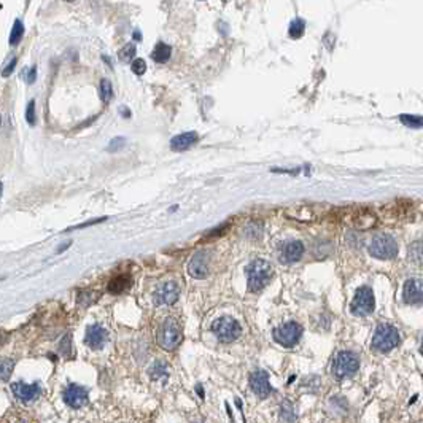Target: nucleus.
I'll return each instance as SVG.
<instances>
[{
  "label": "nucleus",
  "mask_w": 423,
  "mask_h": 423,
  "mask_svg": "<svg viewBox=\"0 0 423 423\" xmlns=\"http://www.w3.org/2000/svg\"><path fill=\"white\" fill-rule=\"evenodd\" d=\"M247 283H249V289L251 293H259L268 287V283L272 279V268L268 261L264 259H253V261L247 266Z\"/></svg>",
  "instance_id": "1"
},
{
  "label": "nucleus",
  "mask_w": 423,
  "mask_h": 423,
  "mask_svg": "<svg viewBox=\"0 0 423 423\" xmlns=\"http://www.w3.org/2000/svg\"><path fill=\"white\" fill-rule=\"evenodd\" d=\"M181 339H183V332H181V326L177 318L169 317L164 320V323L159 326L158 329V344L161 348L172 352L178 346Z\"/></svg>",
  "instance_id": "2"
},
{
  "label": "nucleus",
  "mask_w": 423,
  "mask_h": 423,
  "mask_svg": "<svg viewBox=\"0 0 423 423\" xmlns=\"http://www.w3.org/2000/svg\"><path fill=\"white\" fill-rule=\"evenodd\" d=\"M400 344V332L391 325H379L372 336V348L380 353H386Z\"/></svg>",
  "instance_id": "3"
},
{
  "label": "nucleus",
  "mask_w": 423,
  "mask_h": 423,
  "mask_svg": "<svg viewBox=\"0 0 423 423\" xmlns=\"http://www.w3.org/2000/svg\"><path fill=\"white\" fill-rule=\"evenodd\" d=\"M360 367V360L353 352L348 350H342L336 355L334 361H332V374L336 379H348L355 376V372Z\"/></svg>",
  "instance_id": "4"
},
{
  "label": "nucleus",
  "mask_w": 423,
  "mask_h": 423,
  "mask_svg": "<svg viewBox=\"0 0 423 423\" xmlns=\"http://www.w3.org/2000/svg\"><path fill=\"white\" fill-rule=\"evenodd\" d=\"M212 331L220 342H234L242 332V326L232 317H220L212 323Z\"/></svg>",
  "instance_id": "5"
},
{
  "label": "nucleus",
  "mask_w": 423,
  "mask_h": 423,
  "mask_svg": "<svg viewBox=\"0 0 423 423\" xmlns=\"http://www.w3.org/2000/svg\"><path fill=\"white\" fill-rule=\"evenodd\" d=\"M272 336H274V341L279 344V346L287 347V348L294 347L302 337V326L296 322H287L280 325L279 328H275L274 332H272Z\"/></svg>",
  "instance_id": "6"
},
{
  "label": "nucleus",
  "mask_w": 423,
  "mask_h": 423,
  "mask_svg": "<svg viewBox=\"0 0 423 423\" xmlns=\"http://www.w3.org/2000/svg\"><path fill=\"white\" fill-rule=\"evenodd\" d=\"M369 253L377 259H393L398 255L396 240L388 234H379L371 240Z\"/></svg>",
  "instance_id": "7"
},
{
  "label": "nucleus",
  "mask_w": 423,
  "mask_h": 423,
  "mask_svg": "<svg viewBox=\"0 0 423 423\" xmlns=\"http://www.w3.org/2000/svg\"><path fill=\"white\" fill-rule=\"evenodd\" d=\"M374 306H376V299L372 289L369 287H361L355 293V298L350 304V312L356 317H365L374 310Z\"/></svg>",
  "instance_id": "8"
},
{
  "label": "nucleus",
  "mask_w": 423,
  "mask_h": 423,
  "mask_svg": "<svg viewBox=\"0 0 423 423\" xmlns=\"http://www.w3.org/2000/svg\"><path fill=\"white\" fill-rule=\"evenodd\" d=\"M178 296H180V287L171 280L156 288L153 298H154L156 306H172L177 302Z\"/></svg>",
  "instance_id": "9"
},
{
  "label": "nucleus",
  "mask_w": 423,
  "mask_h": 423,
  "mask_svg": "<svg viewBox=\"0 0 423 423\" xmlns=\"http://www.w3.org/2000/svg\"><path fill=\"white\" fill-rule=\"evenodd\" d=\"M64 403L72 409H80L88 403V390L78 384H69L62 393Z\"/></svg>",
  "instance_id": "10"
},
{
  "label": "nucleus",
  "mask_w": 423,
  "mask_h": 423,
  "mask_svg": "<svg viewBox=\"0 0 423 423\" xmlns=\"http://www.w3.org/2000/svg\"><path fill=\"white\" fill-rule=\"evenodd\" d=\"M250 388L258 398H268L274 388L269 382V372L264 369H256L250 374Z\"/></svg>",
  "instance_id": "11"
},
{
  "label": "nucleus",
  "mask_w": 423,
  "mask_h": 423,
  "mask_svg": "<svg viewBox=\"0 0 423 423\" xmlns=\"http://www.w3.org/2000/svg\"><path fill=\"white\" fill-rule=\"evenodd\" d=\"M403 299L406 304H422L423 302V277H414L404 283Z\"/></svg>",
  "instance_id": "12"
},
{
  "label": "nucleus",
  "mask_w": 423,
  "mask_h": 423,
  "mask_svg": "<svg viewBox=\"0 0 423 423\" xmlns=\"http://www.w3.org/2000/svg\"><path fill=\"white\" fill-rule=\"evenodd\" d=\"M11 391H13V395H15L19 401L29 403V401H34L35 398L40 396L41 386H40L38 382H34V384L15 382V384H11Z\"/></svg>",
  "instance_id": "13"
},
{
  "label": "nucleus",
  "mask_w": 423,
  "mask_h": 423,
  "mask_svg": "<svg viewBox=\"0 0 423 423\" xmlns=\"http://www.w3.org/2000/svg\"><path fill=\"white\" fill-rule=\"evenodd\" d=\"M108 341V332L100 325H91L86 328V336H84V342L86 346L93 350H100L105 347Z\"/></svg>",
  "instance_id": "14"
},
{
  "label": "nucleus",
  "mask_w": 423,
  "mask_h": 423,
  "mask_svg": "<svg viewBox=\"0 0 423 423\" xmlns=\"http://www.w3.org/2000/svg\"><path fill=\"white\" fill-rule=\"evenodd\" d=\"M188 274L192 279H205L209 275V253L197 251L188 264Z\"/></svg>",
  "instance_id": "15"
},
{
  "label": "nucleus",
  "mask_w": 423,
  "mask_h": 423,
  "mask_svg": "<svg viewBox=\"0 0 423 423\" xmlns=\"http://www.w3.org/2000/svg\"><path fill=\"white\" fill-rule=\"evenodd\" d=\"M302 253H304V245L299 240H289L287 244H283L282 251H280V258L285 264H291L299 261L302 258Z\"/></svg>",
  "instance_id": "16"
},
{
  "label": "nucleus",
  "mask_w": 423,
  "mask_h": 423,
  "mask_svg": "<svg viewBox=\"0 0 423 423\" xmlns=\"http://www.w3.org/2000/svg\"><path fill=\"white\" fill-rule=\"evenodd\" d=\"M199 140V135L196 132H183V134H178L175 135L172 140H171V148L175 151H185L188 150L190 147H192L196 142Z\"/></svg>",
  "instance_id": "17"
},
{
  "label": "nucleus",
  "mask_w": 423,
  "mask_h": 423,
  "mask_svg": "<svg viewBox=\"0 0 423 423\" xmlns=\"http://www.w3.org/2000/svg\"><path fill=\"white\" fill-rule=\"evenodd\" d=\"M131 287V277L129 275H118L108 283V291L112 294H121Z\"/></svg>",
  "instance_id": "18"
},
{
  "label": "nucleus",
  "mask_w": 423,
  "mask_h": 423,
  "mask_svg": "<svg viewBox=\"0 0 423 423\" xmlns=\"http://www.w3.org/2000/svg\"><path fill=\"white\" fill-rule=\"evenodd\" d=\"M409 259L417 266H423V240H415L409 245Z\"/></svg>",
  "instance_id": "19"
},
{
  "label": "nucleus",
  "mask_w": 423,
  "mask_h": 423,
  "mask_svg": "<svg viewBox=\"0 0 423 423\" xmlns=\"http://www.w3.org/2000/svg\"><path fill=\"white\" fill-rule=\"evenodd\" d=\"M171 54H172V48L169 46L167 43H158L154 46L153 53H151V59L154 60V62H167L169 59H171Z\"/></svg>",
  "instance_id": "20"
},
{
  "label": "nucleus",
  "mask_w": 423,
  "mask_h": 423,
  "mask_svg": "<svg viewBox=\"0 0 423 423\" xmlns=\"http://www.w3.org/2000/svg\"><path fill=\"white\" fill-rule=\"evenodd\" d=\"M167 374H169V366H167V363H164V361H154L153 365L150 366V369H148V376H150V379H153V380H158V379H162V377H167Z\"/></svg>",
  "instance_id": "21"
},
{
  "label": "nucleus",
  "mask_w": 423,
  "mask_h": 423,
  "mask_svg": "<svg viewBox=\"0 0 423 423\" xmlns=\"http://www.w3.org/2000/svg\"><path fill=\"white\" fill-rule=\"evenodd\" d=\"M280 419L285 423H294L296 422V412L293 404L289 401H283L280 406Z\"/></svg>",
  "instance_id": "22"
},
{
  "label": "nucleus",
  "mask_w": 423,
  "mask_h": 423,
  "mask_svg": "<svg viewBox=\"0 0 423 423\" xmlns=\"http://www.w3.org/2000/svg\"><path fill=\"white\" fill-rule=\"evenodd\" d=\"M304 30H306V22H304V19H294V21H291V24H289V27H288V34H289V37L291 38H299L302 34H304Z\"/></svg>",
  "instance_id": "23"
},
{
  "label": "nucleus",
  "mask_w": 423,
  "mask_h": 423,
  "mask_svg": "<svg viewBox=\"0 0 423 423\" xmlns=\"http://www.w3.org/2000/svg\"><path fill=\"white\" fill-rule=\"evenodd\" d=\"M99 94H100V99L104 100V104H108L113 97V88H112V83L108 80H102L99 84Z\"/></svg>",
  "instance_id": "24"
},
{
  "label": "nucleus",
  "mask_w": 423,
  "mask_h": 423,
  "mask_svg": "<svg viewBox=\"0 0 423 423\" xmlns=\"http://www.w3.org/2000/svg\"><path fill=\"white\" fill-rule=\"evenodd\" d=\"M401 123L407 128H412V129H419L423 128V118L420 116H414V115H401Z\"/></svg>",
  "instance_id": "25"
},
{
  "label": "nucleus",
  "mask_w": 423,
  "mask_h": 423,
  "mask_svg": "<svg viewBox=\"0 0 423 423\" xmlns=\"http://www.w3.org/2000/svg\"><path fill=\"white\" fill-rule=\"evenodd\" d=\"M22 35H24V26L19 19H16L13 29H11V34H10V43L18 45L19 43V40L22 38Z\"/></svg>",
  "instance_id": "26"
},
{
  "label": "nucleus",
  "mask_w": 423,
  "mask_h": 423,
  "mask_svg": "<svg viewBox=\"0 0 423 423\" xmlns=\"http://www.w3.org/2000/svg\"><path fill=\"white\" fill-rule=\"evenodd\" d=\"M134 56H135V46L132 43L123 46L118 53V58H119L121 62H129V60L134 59Z\"/></svg>",
  "instance_id": "27"
},
{
  "label": "nucleus",
  "mask_w": 423,
  "mask_h": 423,
  "mask_svg": "<svg viewBox=\"0 0 423 423\" xmlns=\"http://www.w3.org/2000/svg\"><path fill=\"white\" fill-rule=\"evenodd\" d=\"M13 366H15V360H11V358H3L2 360L0 369H2V380H3V382H7L10 374L13 372Z\"/></svg>",
  "instance_id": "28"
},
{
  "label": "nucleus",
  "mask_w": 423,
  "mask_h": 423,
  "mask_svg": "<svg viewBox=\"0 0 423 423\" xmlns=\"http://www.w3.org/2000/svg\"><path fill=\"white\" fill-rule=\"evenodd\" d=\"M96 299H97V294L93 291H81L80 296H78V302L81 306H91Z\"/></svg>",
  "instance_id": "29"
},
{
  "label": "nucleus",
  "mask_w": 423,
  "mask_h": 423,
  "mask_svg": "<svg viewBox=\"0 0 423 423\" xmlns=\"http://www.w3.org/2000/svg\"><path fill=\"white\" fill-rule=\"evenodd\" d=\"M131 70L134 72L135 75H143L147 72V62L143 59H134L131 64Z\"/></svg>",
  "instance_id": "30"
},
{
  "label": "nucleus",
  "mask_w": 423,
  "mask_h": 423,
  "mask_svg": "<svg viewBox=\"0 0 423 423\" xmlns=\"http://www.w3.org/2000/svg\"><path fill=\"white\" fill-rule=\"evenodd\" d=\"M26 119L29 124H35V102L30 100L26 110Z\"/></svg>",
  "instance_id": "31"
},
{
  "label": "nucleus",
  "mask_w": 423,
  "mask_h": 423,
  "mask_svg": "<svg viewBox=\"0 0 423 423\" xmlns=\"http://www.w3.org/2000/svg\"><path fill=\"white\" fill-rule=\"evenodd\" d=\"M124 143H126L124 137H116V138H113V140L110 142V145H108V150L116 151V150H119L121 147H123Z\"/></svg>",
  "instance_id": "32"
},
{
  "label": "nucleus",
  "mask_w": 423,
  "mask_h": 423,
  "mask_svg": "<svg viewBox=\"0 0 423 423\" xmlns=\"http://www.w3.org/2000/svg\"><path fill=\"white\" fill-rule=\"evenodd\" d=\"M35 78H37V67H30L29 74L26 75V81L32 84L35 81Z\"/></svg>",
  "instance_id": "33"
},
{
  "label": "nucleus",
  "mask_w": 423,
  "mask_h": 423,
  "mask_svg": "<svg viewBox=\"0 0 423 423\" xmlns=\"http://www.w3.org/2000/svg\"><path fill=\"white\" fill-rule=\"evenodd\" d=\"M15 67H16V58H13V59H11V62L7 65V67L3 69V77H8V75H10V72L13 70Z\"/></svg>",
  "instance_id": "34"
},
{
  "label": "nucleus",
  "mask_w": 423,
  "mask_h": 423,
  "mask_svg": "<svg viewBox=\"0 0 423 423\" xmlns=\"http://www.w3.org/2000/svg\"><path fill=\"white\" fill-rule=\"evenodd\" d=\"M119 112H121V116H123V118H129V116H131V112H129V108H124V107H121V108H119Z\"/></svg>",
  "instance_id": "35"
},
{
  "label": "nucleus",
  "mask_w": 423,
  "mask_h": 423,
  "mask_svg": "<svg viewBox=\"0 0 423 423\" xmlns=\"http://www.w3.org/2000/svg\"><path fill=\"white\" fill-rule=\"evenodd\" d=\"M196 391H197L199 398H201V400H204V388H202L201 385H196Z\"/></svg>",
  "instance_id": "36"
},
{
  "label": "nucleus",
  "mask_w": 423,
  "mask_h": 423,
  "mask_svg": "<svg viewBox=\"0 0 423 423\" xmlns=\"http://www.w3.org/2000/svg\"><path fill=\"white\" fill-rule=\"evenodd\" d=\"M69 245H70V242H67V244H65V245H59V247H58V251H62V250H65V249H67Z\"/></svg>",
  "instance_id": "37"
},
{
  "label": "nucleus",
  "mask_w": 423,
  "mask_h": 423,
  "mask_svg": "<svg viewBox=\"0 0 423 423\" xmlns=\"http://www.w3.org/2000/svg\"><path fill=\"white\" fill-rule=\"evenodd\" d=\"M134 38L140 41V40H142V34H140V32H134Z\"/></svg>",
  "instance_id": "38"
},
{
  "label": "nucleus",
  "mask_w": 423,
  "mask_h": 423,
  "mask_svg": "<svg viewBox=\"0 0 423 423\" xmlns=\"http://www.w3.org/2000/svg\"><path fill=\"white\" fill-rule=\"evenodd\" d=\"M420 350H422V353H423V342H422V348H420Z\"/></svg>",
  "instance_id": "39"
}]
</instances>
